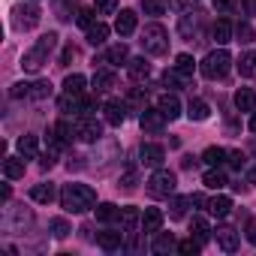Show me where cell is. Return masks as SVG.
<instances>
[{"mask_svg":"<svg viewBox=\"0 0 256 256\" xmlns=\"http://www.w3.org/2000/svg\"><path fill=\"white\" fill-rule=\"evenodd\" d=\"M60 205H64V211H70V214H82V211H88V208L96 205V193H94L88 184H64V190H60Z\"/></svg>","mask_w":256,"mask_h":256,"instance_id":"obj_1","label":"cell"},{"mask_svg":"<svg viewBox=\"0 0 256 256\" xmlns=\"http://www.w3.org/2000/svg\"><path fill=\"white\" fill-rule=\"evenodd\" d=\"M54 46H58V34H46V36H40L36 46H34L30 52H24V58H22V70H24V72H40V70L46 66L48 54L54 52Z\"/></svg>","mask_w":256,"mask_h":256,"instance_id":"obj_2","label":"cell"},{"mask_svg":"<svg viewBox=\"0 0 256 256\" xmlns=\"http://www.w3.org/2000/svg\"><path fill=\"white\" fill-rule=\"evenodd\" d=\"M229 66H232V58H229V52H223V48H217V52L205 54V60L199 64L202 76H205V78H211V82L223 78V76L229 72Z\"/></svg>","mask_w":256,"mask_h":256,"instance_id":"obj_3","label":"cell"},{"mask_svg":"<svg viewBox=\"0 0 256 256\" xmlns=\"http://www.w3.org/2000/svg\"><path fill=\"white\" fill-rule=\"evenodd\" d=\"M142 46H145L148 54H166L169 52V30L163 24H157V22L148 24L142 30Z\"/></svg>","mask_w":256,"mask_h":256,"instance_id":"obj_4","label":"cell"},{"mask_svg":"<svg viewBox=\"0 0 256 256\" xmlns=\"http://www.w3.org/2000/svg\"><path fill=\"white\" fill-rule=\"evenodd\" d=\"M175 187H178V178H175V172H169V169H157V172L151 175V181H148V193H151V196H172Z\"/></svg>","mask_w":256,"mask_h":256,"instance_id":"obj_5","label":"cell"},{"mask_svg":"<svg viewBox=\"0 0 256 256\" xmlns=\"http://www.w3.org/2000/svg\"><path fill=\"white\" fill-rule=\"evenodd\" d=\"M12 96L16 100H46V96H52V84L48 82H34V84H28V82H18L16 88H12Z\"/></svg>","mask_w":256,"mask_h":256,"instance_id":"obj_6","label":"cell"},{"mask_svg":"<svg viewBox=\"0 0 256 256\" xmlns=\"http://www.w3.org/2000/svg\"><path fill=\"white\" fill-rule=\"evenodd\" d=\"M100 136H102V126H100L94 118H78V120H76V139H78V142H88V145H90V142H96Z\"/></svg>","mask_w":256,"mask_h":256,"instance_id":"obj_7","label":"cell"},{"mask_svg":"<svg viewBox=\"0 0 256 256\" xmlns=\"http://www.w3.org/2000/svg\"><path fill=\"white\" fill-rule=\"evenodd\" d=\"M40 24V10L36 6H18L16 10V28L18 30H30Z\"/></svg>","mask_w":256,"mask_h":256,"instance_id":"obj_8","label":"cell"},{"mask_svg":"<svg viewBox=\"0 0 256 256\" xmlns=\"http://www.w3.org/2000/svg\"><path fill=\"white\" fill-rule=\"evenodd\" d=\"M166 120H169V118H166L160 108H145V112H142V130H148V133H160Z\"/></svg>","mask_w":256,"mask_h":256,"instance_id":"obj_9","label":"cell"},{"mask_svg":"<svg viewBox=\"0 0 256 256\" xmlns=\"http://www.w3.org/2000/svg\"><path fill=\"white\" fill-rule=\"evenodd\" d=\"M102 118H106V124H108V126H120V124L126 120V106L112 100V102H106V106H102Z\"/></svg>","mask_w":256,"mask_h":256,"instance_id":"obj_10","label":"cell"},{"mask_svg":"<svg viewBox=\"0 0 256 256\" xmlns=\"http://www.w3.org/2000/svg\"><path fill=\"white\" fill-rule=\"evenodd\" d=\"M118 220H120V229H124V232H136L139 223H142V211L133 208V205H130V208H120Z\"/></svg>","mask_w":256,"mask_h":256,"instance_id":"obj_11","label":"cell"},{"mask_svg":"<svg viewBox=\"0 0 256 256\" xmlns=\"http://www.w3.org/2000/svg\"><path fill=\"white\" fill-rule=\"evenodd\" d=\"M157 108H160L169 120H175V118L181 114V100H178L175 94H163V96L157 100Z\"/></svg>","mask_w":256,"mask_h":256,"instance_id":"obj_12","label":"cell"},{"mask_svg":"<svg viewBox=\"0 0 256 256\" xmlns=\"http://www.w3.org/2000/svg\"><path fill=\"white\" fill-rule=\"evenodd\" d=\"M139 157H142V163H145V166H154V169H160V163L166 160V151H163L160 145H142Z\"/></svg>","mask_w":256,"mask_h":256,"instance_id":"obj_13","label":"cell"},{"mask_svg":"<svg viewBox=\"0 0 256 256\" xmlns=\"http://www.w3.org/2000/svg\"><path fill=\"white\" fill-rule=\"evenodd\" d=\"M126 72H130L133 82H145L151 76V64L145 58H133V60H126Z\"/></svg>","mask_w":256,"mask_h":256,"instance_id":"obj_14","label":"cell"},{"mask_svg":"<svg viewBox=\"0 0 256 256\" xmlns=\"http://www.w3.org/2000/svg\"><path fill=\"white\" fill-rule=\"evenodd\" d=\"M214 238H217V244H220L226 253H235V250H238V232H235V229L223 226V229L214 232Z\"/></svg>","mask_w":256,"mask_h":256,"instance_id":"obj_15","label":"cell"},{"mask_svg":"<svg viewBox=\"0 0 256 256\" xmlns=\"http://www.w3.org/2000/svg\"><path fill=\"white\" fill-rule=\"evenodd\" d=\"M114 30H118L120 36H130V34L136 30V12H133V10H120V16H118V22H114Z\"/></svg>","mask_w":256,"mask_h":256,"instance_id":"obj_16","label":"cell"},{"mask_svg":"<svg viewBox=\"0 0 256 256\" xmlns=\"http://www.w3.org/2000/svg\"><path fill=\"white\" fill-rule=\"evenodd\" d=\"M190 235H193L199 244H208V241H211V226H208V220H205V217H193V220H190Z\"/></svg>","mask_w":256,"mask_h":256,"instance_id":"obj_17","label":"cell"},{"mask_svg":"<svg viewBox=\"0 0 256 256\" xmlns=\"http://www.w3.org/2000/svg\"><path fill=\"white\" fill-rule=\"evenodd\" d=\"M235 108L238 112H253L256 108V94L250 88H238L235 90Z\"/></svg>","mask_w":256,"mask_h":256,"instance_id":"obj_18","label":"cell"},{"mask_svg":"<svg viewBox=\"0 0 256 256\" xmlns=\"http://www.w3.org/2000/svg\"><path fill=\"white\" fill-rule=\"evenodd\" d=\"M4 175H6L10 181L24 178V157H6V160H4Z\"/></svg>","mask_w":256,"mask_h":256,"instance_id":"obj_19","label":"cell"},{"mask_svg":"<svg viewBox=\"0 0 256 256\" xmlns=\"http://www.w3.org/2000/svg\"><path fill=\"white\" fill-rule=\"evenodd\" d=\"M160 226H163V211H160V208H145V214H142V229H145V232H160Z\"/></svg>","mask_w":256,"mask_h":256,"instance_id":"obj_20","label":"cell"},{"mask_svg":"<svg viewBox=\"0 0 256 256\" xmlns=\"http://www.w3.org/2000/svg\"><path fill=\"white\" fill-rule=\"evenodd\" d=\"M211 36H214V42H217V46H226V42L232 40V24H229L226 18H220V22L211 28Z\"/></svg>","mask_w":256,"mask_h":256,"instance_id":"obj_21","label":"cell"},{"mask_svg":"<svg viewBox=\"0 0 256 256\" xmlns=\"http://www.w3.org/2000/svg\"><path fill=\"white\" fill-rule=\"evenodd\" d=\"M30 199L40 202V205H48V202H54V187L52 184H36V187H30Z\"/></svg>","mask_w":256,"mask_h":256,"instance_id":"obj_22","label":"cell"},{"mask_svg":"<svg viewBox=\"0 0 256 256\" xmlns=\"http://www.w3.org/2000/svg\"><path fill=\"white\" fill-rule=\"evenodd\" d=\"M208 211H211L214 217H229V211H232V199H229V196H214V199L208 202Z\"/></svg>","mask_w":256,"mask_h":256,"instance_id":"obj_23","label":"cell"},{"mask_svg":"<svg viewBox=\"0 0 256 256\" xmlns=\"http://www.w3.org/2000/svg\"><path fill=\"white\" fill-rule=\"evenodd\" d=\"M106 40H108V28H106L102 22H94V24L88 28V42H90V46H102Z\"/></svg>","mask_w":256,"mask_h":256,"instance_id":"obj_24","label":"cell"},{"mask_svg":"<svg viewBox=\"0 0 256 256\" xmlns=\"http://www.w3.org/2000/svg\"><path fill=\"white\" fill-rule=\"evenodd\" d=\"M208 114H211V108H208L205 100H190V106H187V118L190 120H205Z\"/></svg>","mask_w":256,"mask_h":256,"instance_id":"obj_25","label":"cell"},{"mask_svg":"<svg viewBox=\"0 0 256 256\" xmlns=\"http://www.w3.org/2000/svg\"><path fill=\"white\" fill-rule=\"evenodd\" d=\"M36 151H40V139H36V136H22V139H18V154H22L24 160L36 157Z\"/></svg>","mask_w":256,"mask_h":256,"instance_id":"obj_26","label":"cell"},{"mask_svg":"<svg viewBox=\"0 0 256 256\" xmlns=\"http://www.w3.org/2000/svg\"><path fill=\"white\" fill-rule=\"evenodd\" d=\"M130 60V54H126V46L120 42V46H112L108 52H106V64H112V66H120V64H126Z\"/></svg>","mask_w":256,"mask_h":256,"instance_id":"obj_27","label":"cell"},{"mask_svg":"<svg viewBox=\"0 0 256 256\" xmlns=\"http://www.w3.org/2000/svg\"><path fill=\"white\" fill-rule=\"evenodd\" d=\"M94 88L96 90H112L114 88V72L112 70H96L94 72Z\"/></svg>","mask_w":256,"mask_h":256,"instance_id":"obj_28","label":"cell"},{"mask_svg":"<svg viewBox=\"0 0 256 256\" xmlns=\"http://www.w3.org/2000/svg\"><path fill=\"white\" fill-rule=\"evenodd\" d=\"M120 235H124V229H120V232H100V235H96V244H100L102 250H118V247H120Z\"/></svg>","mask_w":256,"mask_h":256,"instance_id":"obj_29","label":"cell"},{"mask_svg":"<svg viewBox=\"0 0 256 256\" xmlns=\"http://www.w3.org/2000/svg\"><path fill=\"white\" fill-rule=\"evenodd\" d=\"M202 184H205V187H211V190H223V187H226V175H223V172H220V169L214 166L211 172H205Z\"/></svg>","mask_w":256,"mask_h":256,"instance_id":"obj_30","label":"cell"},{"mask_svg":"<svg viewBox=\"0 0 256 256\" xmlns=\"http://www.w3.org/2000/svg\"><path fill=\"white\" fill-rule=\"evenodd\" d=\"M202 160H205L208 166H223V163L229 160V151H223V148H208V151L202 154Z\"/></svg>","mask_w":256,"mask_h":256,"instance_id":"obj_31","label":"cell"},{"mask_svg":"<svg viewBox=\"0 0 256 256\" xmlns=\"http://www.w3.org/2000/svg\"><path fill=\"white\" fill-rule=\"evenodd\" d=\"M178 244H175V238H172V232H160L157 238H154V253H169V250H175Z\"/></svg>","mask_w":256,"mask_h":256,"instance_id":"obj_32","label":"cell"},{"mask_svg":"<svg viewBox=\"0 0 256 256\" xmlns=\"http://www.w3.org/2000/svg\"><path fill=\"white\" fill-rule=\"evenodd\" d=\"M64 90H66V94H78V96H82V90H84V76H78V72L66 76V78H64Z\"/></svg>","mask_w":256,"mask_h":256,"instance_id":"obj_33","label":"cell"},{"mask_svg":"<svg viewBox=\"0 0 256 256\" xmlns=\"http://www.w3.org/2000/svg\"><path fill=\"white\" fill-rule=\"evenodd\" d=\"M175 70H178L181 76H187V78H190V76H193V70H196V60H193L190 54H178V58H175Z\"/></svg>","mask_w":256,"mask_h":256,"instance_id":"obj_34","label":"cell"},{"mask_svg":"<svg viewBox=\"0 0 256 256\" xmlns=\"http://www.w3.org/2000/svg\"><path fill=\"white\" fill-rule=\"evenodd\" d=\"M94 211H96V220H102V223H108V220H114V217L120 214V211H118V208H114L112 202H100V205H96Z\"/></svg>","mask_w":256,"mask_h":256,"instance_id":"obj_35","label":"cell"},{"mask_svg":"<svg viewBox=\"0 0 256 256\" xmlns=\"http://www.w3.org/2000/svg\"><path fill=\"white\" fill-rule=\"evenodd\" d=\"M238 72H241V76H253V72H256V54H253V52H247V54L238 58Z\"/></svg>","mask_w":256,"mask_h":256,"instance_id":"obj_36","label":"cell"},{"mask_svg":"<svg viewBox=\"0 0 256 256\" xmlns=\"http://www.w3.org/2000/svg\"><path fill=\"white\" fill-rule=\"evenodd\" d=\"M145 16H163L166 12V0H142Z\"/></svg>","mask_w":256,"mask_h":256,"instance_id":"obj_37","label":"cell"},{"mask_svg":"<svg viewBox=\"0 0 256 256\" xmlns=\"http://www.w3.org/2000/svg\"><path fill=\"white\" fill-rule=\"evenodd\" d=\"M70 232H72V229H70V223H66L64 217H54V220H52V235H54V238H66Z\"/></svg>","mask_w":256,"mask_h":256,"instance_id":"obj_38","label":"cell"},{"mask_svg":"<svg viewBox=\"0 0 256 256\" xmlns=\"http://www.w3.org/2000/svg\"><path fill=\"white\" fill-rule=\"evenodd\" d=\"M178 250H181V253H187V256H196V253L202 250V244H199V241H196V238L190 235L187 241H181V244H178Z\"/></svg>","mask_w":256,"mask_h":256,"instance_id":"obj_39","label":"cell"},{"mask_svg":"<svg viewBox=\"0 0 256 256\" xmlns=\"http://www.w3.org/2000/svg\"><path fill=\"white\" fill-rule=\"evenodd\" d=\"M184 78H187V76H181V72H178V70H172V72H169V70H166V76H163V84H166V88H172V90H175V88H178V84H181V82H184Z\"/></svg>","mask_w":256,"mask_h":256,"instance_id":"obj_40","label":"cell"},{"mask_svg":"<svg viewBox=\"0 0 256 256\" xmlns=\"http://www.w3.org/2000/svg\"><path fill=\"white\" fill-rule=\"evenodd\" d=\"M120 187H124L126 193H130V190H136V172H133V169H126V172H124V178H120Z\"/></svg>","mask_w":256,"mask_h":256,"instance_id":"obj_41","label":"cell"},{"mask_svg":"<svg viewBox=\"0 0 256 256\" xmlns=\"http://www.w3.org/2000/svg\"><path fill=\"white\" fill-rule=\"evenodd\" d=\"M126 102H130V106H136V108H142L145 112V94L136 88V90H130V96H126Z\"/></svg>","mask_w":256,"mask_h":256,"instance_id":"obj_42","label":"cell"},{"mask_svg":"<svg viewBox=\"0 0 256 256\" xmlns=\"http://www.w3.org/2000/svg\"><path fill=\"white\" fill-rule=\"evenodd\" d=\"M118 10V0H96V12H102V16H112Z\"/></svg>","mask_w":256,"mask_h":256,"instance_id":"obj_43","label":"cell"},{"mask_svg":"<svg viewBox=\"0 0 256 256\" xmlns=\"http://www.w3.org/2000/svg\"><path fill=\"white\" fill-rule=\"evenodd\" d=\"M229 166H232V169H244V166H247V157H244L241 151H229Z\"/></svg>","mask_w":256,"mask_h":256,"instance_id":"obj_44","label":"cell"},{"mask_svg":"<svg viewBox=\"0 0 256 256\" xmlns=\"http://www.w3.org/2000/svg\"><path fill=\"white\" fill-rule=\"evenodd\" d=\"M187 205H190V196H178V199L172 202V217H181Z\"/></svg>","mask_w":256,"mask_h":256,"instance_id":"obj_45","label":"cell"},{"mask_svg":"<svg viewBox=\"0 0 256 256\" xmlns=\"http://www.w3.org/2000/svg\"><path fill=\"white\" fill-rule=\"evenodd\" d=\"M238 6V0H214V10L217 12H232Z\"/></svg>","mask_w":256,"mask_h":256,"instance_id":"obj_46","label":"cell"},{"mask_svg":"<svg viewBox=\"0 0 256 256\" xmlns=\"http://www.w3.org/2000/svg\"><path fill=\"white\" fill-rule=\"evenodd\" d=\"M78 24L88 30V28L94 24V10H82V12H78Z\"/></svg>","mask_w":256,"mask_h":256,"instance_id":"obj_47","label":"cell"},{"mask_svg":"<svg viewBox=\"0 0 256 256\" xmlns=\"http://www.w3.org/2000/svg\"><path fill=\"white\" fill-rule=\"evenodd\" d=\"M238 40L241 42H253V28L250 24H238Z\"/></svg>","mask_w":256,"mask_h":256,"instance_id":"obj_48","label":"cell"},{"mask_svg":"<svg viewBox=\"0 0 256 256\" xmlns=\"http://www.w3.org/2000/svg\"><path fill=\"white\" fill-rule=\"evenodd\" d=\"M247 241H250V244H256V217L247 223Z\"/></svg>","mask_w":256,"mask_h":256,"instance_id":"obj_49","label":"cell"},{"mask_svg":"<svg viewBox=\"0 0 256 256\" xmlns=\"http://www.w3.org/2000/svg\"><path fill=\"white\" fill-rule=\"evenodd\" d=\"M72 58H76V48H72V46H66V48H64V54H60V64H70Z\"/></svg>","mask_w":256,"mask_h":256,"instance_id":"obj_50","label":"cell"},{"mask_svg":"<svg viewBox=\"0 0 256 256\" xmlns=\"http://www.w3.org/2000/svg\"><path fill=\"white\" fill-rule=\"evenodd\" d=\"M247 181H250V184H256V166L250 169V175H247Z\"/></svg>","mask_w":256,"mask_h":256,"instance_id":"obj_51","label":"cell"},{"mask_svg":"<svg viewBox=\"0 0 256 256\" xmlns=\"http://www.w3.org/2000/svg\"><path fill=\"white\" fill-rule=\"evenodd\" d=\"M250 130L256 133V112H253V118H250Z\"/></svg>","mask_w":256,"mask_h":256,"instance_id":"obj_52","label":"cell"}]
</instances>
